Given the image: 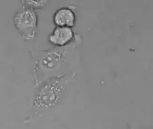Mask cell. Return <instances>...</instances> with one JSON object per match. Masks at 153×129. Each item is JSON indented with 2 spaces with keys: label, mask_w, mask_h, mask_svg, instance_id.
I'll list each match as a JSON object with an SVG mask.
<instances>
[{
  "label": "cell",
  "mask_w": 153,
  "mask_h": 129,
  "mask_svg": "<svg viewBox=\"0 0 153 129\" xmlns=\"http://www.w3.org/2000/svg\"><path fill=\"white\" fill-rule=\"evenodd\" d=\"M54 22L61 27H71L74 24L75 15L73 12L67 8H62L54 15Z\"/></svg>",
  "instance_id": "3"
},
{
  "label": "cell",
  "mask_w": 153,
  "mask_h": 129,
  "mask_svg": "<svg viewBox=\"0 0 153 129\" xmlns=\"http://www.w3.org/2000/svg\"><path fill=\"white\" fill-rule=\"evenodd\" d=\"M14 24L19 31L26 38L34 36L37 26V16L35 12L27 9L19 12L14 17Z\"/></svg>",
  "instance_id": "1"
},
{
  "label": "cell",
  "mask_w": 153,
  "mask_h": 129,
  "mask_svg": "<svg viewBox=\"0 0 153 129\" xmlns=\"http://www.w3.org/2000/svg\"><path fill=\"white\" fill-rule=\"evenodd\" d=\"M25 2L31 7L41 8L47 3L48 0H24Z\"/></svg>",
  "instance_id": "4"
},
{
  "label": "cell",
  "mask_w": 153,
  "mask_h": 129,
  "mask_svg": "<svg viewBox=\"0 0 153 129\" xmlns=\"http://www.w3.org/2000/svg\"><path fill=\"white\" fill-rule=\"evenodd\" d=\"M73 38V32L68 27H59L54 30L53 34L50 36L49 41L54 45H64Z\"/></svg>",
  "instance_id": "2"
}]
</instances>
